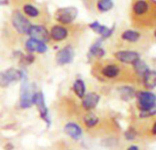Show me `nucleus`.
<instances>
[{"label":"nucleus","instance_id":"obj_1","mask_svg":"<svg viewBox=\"0 0 156 150\" xmlns=\"http://www.w3.org/2000/svg\"><path fill=\"white\" fill-rule=\"evenodd\" d=\"M22 83L20 87V105L22 109H29L33 105L32 98L33 94L30 89V85L29 84L27 79L23 76Z\"/></svg>","mask_w":156,"mask_h":150},{"label":"nucleus","instance_id":"obj_2","mask_svg":"<svg viewBox=\"0 0 156 150\" xmlns=\"http://www.w3.org/2000/svg\"><path fill=\"white\" fill-rule=\"evenodd\" d=\"M11 23L16 31L20 34H25L28 32L30 26L31 25L29 19L20 11H14L11 16Z\"/></svg>","mask_w":156,"mask_h":150},{"label":"nucleus","instance_id":"obj_3","mask_svg":"<svg viewBox=\"0 0 156 150\" xmlns=\"http://www.w3.org/2000/svg\"><path fill=\"white\" fill-rule=\"evenodd\" d=\"M23 73L15 68L7 69L4 72H0V87L6 88L12 82L21 80L23 78Z\"/></svg>","mask_w":156,"mask_h":150},{"label":"nucleus","instance_id":"obj_4","mask_svg":"<svg viewBox=\"0 0 156 150\" xmlns=\"http://www.w3.org/2000/svg\"><path fill=\"white\" fill-rule=\"evenodd\" d=\"M32 101H33V104L37 107V109L40 112L41 118L48 125H50L51 120H50V116H49V111H48V108H47L46 103H45V98H44L43 93L41 91L35 92L33 94Z\"/></svg>","mask_w":156,"mask_h":150},{"label":"nucleus","instance_id":"obj_5","mask_svg":"<svg viewBox=\"0 0 156 150\" xmlns=\"http://www.w3.org/2000/svg\"><path fill=\"white\" fill-rule=\"evenodd\" d=\"M77 9L73 7L63 8L57 10L55 13V19L62 25H68L72 23L77 17Z\"/></svg>","mask_w":156,"mask_h":150},{"label":"nucleus","instance_id":"obj_6","mask_svg":"<svg viewBox=\"0 0 156 150\" xmlns=\"http://www.w3.org/2000/svg\"><path fill=\"white\" fill-rule=\"evenodd\" d=\"M139 102V108L140 110H146L156 104V96L150 91H140L137 94Z\"/></svg>","mask_w":156,"mask_h":150},{"label":"nucleus","instance_id":"obj_7","mask_svg":"<svg viewBox=\"0 0 156 150\" xmlns=\"http://www.w3.org/2000/svg\"><path fill=\"white\" fill-rule=\"evenodd\" d=\"M27 34L30 36V38L43 42H47L50 38V34L47 29L42 25H30Z\"/></svg>","mask_w":156,"mask_h":150},{"label":"nucleus","instance_id":"obj_8","mask_svg":"<svg viewBox=\"0 0 156 150\" xmlns=\"http://www.w3.org/2000/svg\"><path fill=\"white\" fill-rule=\"evenodd\" d=\"M115 58L124 64H133L137 60L140 59V53L134 51H118L114 54Z\"/></svg>","mask_w":156,"mask_h":150},{"label":"nucleus","instance_id":"obj_9","mask_svg":"<svg viewBox=\"0 0 156 150\" xmlns=\"http://www.w3.org/2000/svg\"><path fill=\"white\" fill-rule=\"evenodd\" d=\"M49 34L51 39H52L54 42H62L66 40L70 35L69 28L63 25H54L51 27Z\"/></svg>","mask_w":156,"mask_h":150},{"label":"nucleus","instance_id":"obj_10","mask_svg":"<svg viewBox=\"0 0 156 150\" xmlns=\"http://www.w3.org/2000/svg\"><path fill=\"white\" fill-rule=\"evenodd\" d=\"M73 48L71 45H67L62 50H60L56 54V61L57 64L60 65H63L72 62L73 58Z\"/></svg>","mask_w":156,"mask_h":150},{"label":"nucleus","instance_id":"obj_11","mask_svg":"<svg viewBox=\"0 0 156 150\" xmlns=\"http://www.w3.org/2000/svg\"><path fill=\"white\" fill-rule=\"evenodd\" d=\"M22 12L27 18H30L32 20H41L43 16L41 9L32 3H25L22 6Z\"/></svg>","mask_w":156,"mask_h":150},{"label":"nucleus","instance_id":"obj_12","mask_svg":"<svg viewBox=\"0 0 156 150\" xmlns=\"http://www.w3.org/2000/svg\"><path fill=\"white\" fill-rule=\"evenodd\" d=\"M99 101H100V96L98 93L90 92L88 94H86L82 99V106L84 107L85 110L91 111L98 106Z\"/></svg>","mask_w":156,"mask_h":150},{"label":"nucleus","instance_id":"obj_13","mask_svg":"<svg viewBox=\"0 0 156 150\" xmlns=\"http://www.w3.org/2000/svg\"><path fill=\"white\" fill-rule=\"evenodd\" d=\"M64 133L69 135L72 139L74 140H78L80 139L82 134H83V131L82 128L78 125L75 123H68L64 125Z\"/></svg>","mask_w":156,"mask_h":150},{"label":"nucleus","instance_id":"obj_14","mask_svg":"<svg viewBox=\"0 0 156 150\" xmlns=\"http://www.w3.org/2000/svg\"><path fill=\"white\" fill-rule=\"evenodd\" d=\"M25 47L27 49V51L33 53V52H37L40 53H45L47 51V46L45 44V42L35 40V39H29L26 43H25Z\"/></svg>","mask_w":156,"mask_h":150},{"label":"nucleus","instance_id":"obj_15","mask_svg":"<svg viewBox=\"0 0 156 150\" xmlns=\"http://www.w3.org/2000/svg\"><path fill=\"white\" fill-rule=\"evenodd\" d=\"M143 84L147 90H152L156 88V70L148 69L143 75Z\"/></svg>","mask_w":156,"mask_h":150},{"label":"nucleus","instance_id":"obj_16","mask_svg":"<svg viewBox=\"0 0 156 150\" xmlns=\"http://www.w3.org/2000/svg\"><path fill=\"white\" fill-rule=\"evenodd\" d=\"M119 73H120V69L115 64H106L101 70V74L105 78H108V79H115L119 76Z\"/></svg>","mask_w":156,"mask_h":150},{"label":"nucleus","instance_id":"obj_17","mask_svg":"<svg viewBox=\"0 0 156 150\" xmlns=\"http://www.w3.org/2000/svg\"><path fill=\"white\" fill-rule=\"evenodd\" d=\"M150 9V5L146 0H138L132 7L133 13L136 16H142L146 14Z\"/></svg>","mask_w":156,"mask_h":150},{"label":"nucleus","instance_id":"obj_18","mask_svg":"<svg viewBox=\"0 0 156 150\" xmlns=\"http://www.w3.org/2000/svg\"><path fill=\"white\" fill-rule=\"evenodd\" d=\"M90 28L95 31L96 32H98V34H100L104 39L106 38H108L111 36L112 32H113V28L112 29H109L106 26H103V25H100L98 21H95L94 23L90 24Z\"/></svg>","mask_w":156,"mask_h":150},{"label":"nucleus","instance_id":"obj_19","mask_svg":"<svg viewBox=\"0 0 156 150\" xmlns=\"http://www.w3.org/2000/svg\"><path fill=\"white\" fill-rule=\"evenodd\" d=\"M73 90L75 93V95L79 98L83 99L84 96L86 95V85L85 82L82 79H76L73 85Z\"/></svg>","mask_w":156,"mask_h":150},{"label":"nucleus","instance_id":"obj_20","mask_svg":"<svg viewBox=\"0 0 156 150\" xmlns=\"http://www.w3.org/2000/svg\"><path fill=\"white\" fill-rule=\"evenodd\" d=\"M140 34L138 31L132 30H127L121 34V39L129 42H136L139 41Z\"/></svg>","mask_w":156,"mask_h":150},{"label":"nucleus","instance_id":"obj_21","mask_svg":"<svg viewBox=\"0 0 156 150\" xmlns=\"http://www.w3.org/2000/svg\"><path fill=\"white\" fill-rule=\"evenodd\" d=\"M90 54L92 56L98 57V58H101L104 56L105 54V51L101 48V40H98L97 42H95L91 48H90Z\"/></svg>","mask_w":156,"mask_h":150},{"label":"nucleus","instance_id":"obj_22","mask_svg":"<svg viewBox=\"0 0 156 150\" xmlns=\"http://www.w3.org/2000/svg\"><path fill=\"white\" fill-rule=\"evenodd\" d=\"M98 122H99L98 117L95 113H92V112L87 113L85 118H84V123H85L86 126L88 128L95 127L98 123Z\"/></svg>","mask_w":156,"mask_h":150},{"label":"nucleus","instance_id":"obj_23","mask_svg":"<svg viewBox=\"0 0 156 150\" xmlns=\"http://www.w3.org/2000/svg\"><path fill=\"white\" fill-rule=\"evenodd\" d=\"M119 91L120 97L125 101H129L136 95L134 90L129 87H122L119 90Z\"/></svg>","mask_w":156,"mask_h":150},{"label":"nucleus","instance_id":"obj_24","mask_svg":"<svg viewBox=\"0 0 156 150\" xmlns=\"http://www.w3.org/2000/svg\"><path fill=\"white\" fill-rule=\"evenodd\" d=\"M133 68H134L135 72L139 75V76H142V77H143V75L145 74V72L149 69L147 64L143 61H141L140 59L137 60L133 64Z\"/></svg>","mask_w":156,"mask_h":150},{"label":"nucleus","instance_id":"obj_25","mask_svg":"<svg viewBox=\"0 0 156 150\" xmlns=\"http://www.w3.org/2000/svg\"><path fill=\"white\" fill-rule=\"evenodd\" d=\"M113 8V2L112 0H98V9L102 11L106 12L110 10Z\"/></svg>","mask_w":156,"mask_h":150},{"label":"nucleus","instance_id":"obj_26","mask_svg":"<svg viewBox=\"0 0 156 150\" xmlns=\"http://www.w3.org/2000/svg\"><path fill=\"white\" fill-rule=\"evenodd\" d=\"M155 114H156V104L146 110H140V116L142 118H147L150 116H153Z\"/></svg>","mask_w":156,"mask_h":150},{"label":"nucleus","instance_id":"obj_27","mask_svg":"<svg viewBox=\"0 0 156 150\" xmlns=\"http://www.w3.org/2000/svg\"><path fill=\"white\" fill-rule=\"evenodd\" d=\"M127 150H140V149H139V147L136 146V145H130V146L128 147Z\"/></svg>","mask_w":156,"mask_h":150},{"label":"nucleus","instance_id":"obj_28","mask_svg":"<svg viewBox=\"0 0 156 150\" xmlns=\"http://www.w3.org/2000/svg\"><path fill=\"white\" fill-rule=\"evenodd\" d=\"M151 131H152V134H156V123L153 124V126H152V129H151Z\"/></svg>","mask_w":156,"mask_h":150},{"label":"nucleus","instance_id":"obj_29","mask_svg":"<svg viewBox=\"0 0 156 150\" xmlns=\"http://www.w3.org/2000/svg\"><path fill=\"white\" fill-rule=\"evenodd\" d=\"M5 4H7V1H5V0H0V6L5 5Z\"/></svg>","mask_w":156,"mask_h":150},{"label":"nucleus","instance_id":"obj_30","mask_svg":"<svg viewBox=\"0 0 156 150\" xmlns=\"http://www.w3.org/2000/svg\"><path fill=\"white\" fill-rule=\"evenodd\" d=\"M154 36H155V38H156V31H154Z\"/></svg>","mask_w":156,"mask_h":150}]
</instances>
